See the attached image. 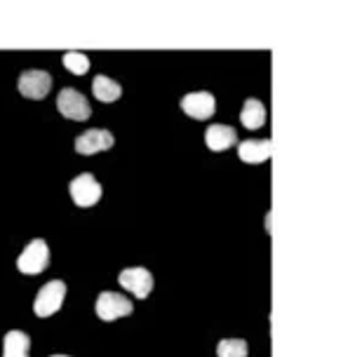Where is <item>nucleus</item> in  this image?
<instances>
[{
	"mask_svg": "<svg viewBox=\"0 0 362 357\" xmlns=\"http://www.w3.org/2000/svg\"><path fill=\"white\" fill-rule=\"evenodd\" d=\"M49 266V247L42 238L31 240L17 257V271L24 275H38Z\"/></svg>",
	"mask_w": 362,
	"mask_h": 357,
	"instance_id": "f257e3e1",
	"label": "nucleus"
},
{
	"mask_svg": "<svg viewBox=\"0 0 362 357\" xmlns=\"http://www.w3.org/2000/svg\"><path fill=\"white\" fill-rule=\"evenodd\" d=\"M64 298H66V285L62 280H49L47 285H42L35 294L33 312L38 317H52L57 310L62 308Z\"/></svg>",
	"mask_w": 362,
	"mask_h": 357,
	"instance_id": "f03ea898",
	"label": "nucleus"
},
{
	"mask_svg": "<svg viewBox=\"0 0 362 357\" xmlns=\"http://www.w3.org/2000/svg\"><path fill=\"white\" fill-rule=\"evenodd\" d=\"M132 310H134L132 301L122 294H115V291H101L97 303H94V312H97V317L104 320V322L127 317V315H132Z\"/></svg>",
	"mask_w": 362,
	"mask_h": 357,
	"instance_id": "7ed1b4c3",
	"label": "nucleus"
},
{
	"mask_svg": "<svg viewBox=\"0 0 362 357\" xmlns=\"http://www.w3.org/2000/svg\"><path fill=\"white\" fill-rule=\"evenodd\" d=\"M57 111L69 120L85 122L92 115V106H90V101L85 99V94L74 90V87H64L59 92V97H57Z\"/></svg>",
	"mask_w": 362,
	"mask_h": 357,
	"instance_id": "20e7f679",
	"label": "nucleus"
},
{
	"mask_svg": "<svg viewBox=\"0 0 362 357\" xmlns=\"http://www.w3.org/2000/svg\"><path fill=\"white\" fill-rule=\"evenodd\" d=\"M69 193L78 207H94L101 200V193L104 191H101L99 181L94 179V174L85 172V174H78V177L71 181Z\"/></svg>",
	"mask_w": 362,
	"mask_h": 357,
	"instance_id": "39448f33",
	"label": "nucleus"
},
{
	"mask_svg": "<svg viewBox=\"0 0 362 357\" xmlns=\"http://www.w3.org/2000/svg\"><path fill=\"white\" fill-rule=\"evenodd\" d=\"M17 87H19L21 97H26V99H45L49 90H52V76L40 69L24 71L19 76Z\"/></svg>",
	"mask_w": 362,
	"mask_h": 357,
	"instance_id": "423d86ee",
	"label": "nucleus"
},
{
	"mask_svg": "<svg viewBox=\"0 0 362 357\" xmlns=\"http://www.w3.org/2000/svg\"><path fill=\"white\" fill-rule=\"evenodd\" d=\"M181 111L195 120H207V118H212L216 111V99L212 92H205V90L188 92L186 97L181 99Z\"/></svg>",
	"mask_w": 362,
	"mask_h": 357,
	"instance_id": "0eeeda50",
	"label": "nucleus"
},
{
	"mask_svg": "<svg viewBox=\"0 0 362 357\" xmlns=\"http://www.w3.org/2000/svg\"><path fill=\"white\" fill-rule=\"evenodd\" d=\"M118 282H120L122 289H127L129 294H134L136 298H148L151 289H153V275H151L146 268H141V266L120 271Z\"/></svg>",
	"mask_w": 362,
	"mask_h": 357,
	"instance_id": "6e6552de",
	"label": "nucleus"
},
{
	"mask_svg": "<svg viewBox=\"0 0 362 357\" xmlns=\"http://www.w3.org/2000/svg\"><path fill=\"white\" fill-rule=\"evenodd\" d=\"M113 134L108 129H88L81 136H76V153L81 156H94V153L113 148Z\"/></svg>",
	"mask_w": 362,
	"mask_h": 357,
	"instance_id": "1a4fd4ad",
	"label": "nucleus"
},
{
	"mask_svg": "<svg viewBox=\"0 0 362 357\" xmlns=\"http://www.w3.org/2000/svg\"><path fill=\"white\" fill-rule=\"evenodd\" d=\"M273 156V141L271 139H247L238 144V158L247 165H262Z\"/></svg>",
	"mask_w": 362,
	"mask_h": 357,
	"instance_id": "9d476101",
	"label": "nucleus"
},
{
	"mask_svg": "<svg viewBox=\"0 0 362 357\" xmlns=\"http://www.w3.org/2000/svg\"><path fill=\"white\" fill-rule=\"evenodd\" d=\"M205 144L209 151L221 153L238 144V132L230 125H209L205 132Z\"/></svg>",
	"mask_w": 362,
	"mask_h": 357,
	"instance_id": "9b49d317",
	"label": "nucleus"
},
{
	"mask_svg": "<svg viewBox=\"0 0 362 357\" xmlns=\"http://www.w3.org/2000/svg\"><path fill=\"white\" fill-rule=\"evenodd\" d=\"M31 351V336L26 332L10 329L3 339V357H28Z\"/></svg>",
	"mask_w": 362,
	"mask_h": 357,
	"instance_id": "f8f14e48",
	"label": "nucleus"
},
{
	"mask_svg": "<svg viewBox=\"0 0 362 357\" xmlns=\"http://www.w3.org/2000/svg\"><path fill=\"white\" fill-rule=\"evenodd\" d=\"M92 94L104 104H111V101H118L122 97V87L120 83H115L113 78L108 76H97L92 80Z\"/></svg>",
	"mask_w": 362,
	"mask_h": 357,
	"instance_id": "ddd939ff",
	"label": "nucleus"
},
{
	"mask_svg": "<svg viewBox=\"0 0 362 357\" xmlns=\"http://www.w3.org/2000/svg\"><path fill=\"white\" fill-rule=\"evenodd\" d=\"M240 122L247 129H259L266 122V106L259 99H245L243 111H240Z\"/></svg>",
	"mask_w": 362,
	"mask_h": 357,
	"instance_id": "4468645a",
	"label": "nucleus"
},
{
	"mask_svg": "<svg viewBox=\"0 0 362 357\" xmlns=\"http://www.w3.org/2000/svg\"><path fill=\"white\" fill-rule=\"evenodd\" d=\"M219 357H247V341L245 339H223L216 344Z\"/></svg>",
	"mask_w": 362,
	"mask_h": 357,
	"instance_id": "2eb2a0df",
	"label": "nucleus"
},
{
	"mask_svg": "<svg viewBox=\"0 0 362 357\" xmlns=\"http://www.w3.org/2000/svg\"><path fill=\"white\" fill-rule=\"evenodd\" d=\"M64 66L74 76H85L90 71V57L83 52H66L64 54Z\"/></svg>",
	"mask_w": 362,
	"mask_h": 357,
	"instance_id": "dca6fc26",
	"label": "nucleus"
},
{
	"mask_svg": "<svg viewBox=\"0 0 362 357\" xmlns=\"http://www.w3.org/2000/svg\"><path fill=\"white\" fill-rule=\"evenodd\" d=\"M49 357H71V355H49Z\"/></svg>",
	"mask_w": 362,
	"mask_h": 357,
	"instance_id": "f3484780",
	"label": "nucleus"
}]
</instances>
